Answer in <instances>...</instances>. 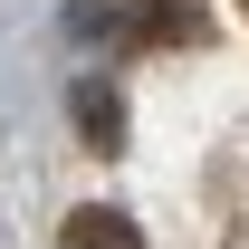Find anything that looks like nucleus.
<instances>
[{"mask_svg": "<svg viewBox=\"0 0 249 249\" xmlns=\"http://www.w3.org/2000/svg\"><path fill=\"white\" fill-rule=\"evenodd\" d=\"M67 249H144L124 211H67Z\"/></svg>", "mask_w": 249, "mask_h": 249, "instance_id": "obj_2", "label": "nucleus"}, {"mask_svg": "<svg viewBox=\"0 0 249 249\" xmlns=\"http://www.w3.org/2000/svg\"><path fill=\"white\" fill-rule=\"evenodd\" d=\"M240 10H249V0H240Z\"/></svg>", "mask_w": 249, "mask_h": 249, "instance_id": "obj_4", "label": "nucleus"}, {"mask_svg": "<svg viewBox=\"0 0 249 249\" xmlns=\"http://www.w3.org/2000/svg\"><path fill=\"white\" fill-rule=\"evenodd\" d=\"M201 19H192V0H154V19H144V38H192Z\"/></svg>", "mask_w": 249, "mask_h": 249, "instance_id": "obj_3", "label": "nucleus"}, {"mask_svg": "<svg viewBox=\"0 0 249 249\" xmlns=\"http://www.w3.org/2000/svg\"><path fill=\"white\" fill-rule=\"evenodd\" d=\"M77 134H87L96 154H115V134H124V106H115V87H96V77L77 87Z\"/></svg>", "mask_w": 249, "mask_h": 249, "instance_id": "obj_1", "label": "nucleus"}]
</instances>
